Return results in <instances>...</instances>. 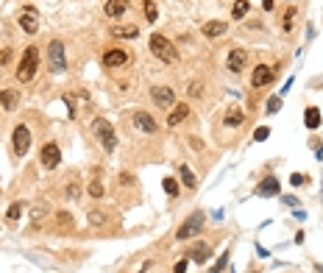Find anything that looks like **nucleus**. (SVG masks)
I'll return each mask as SVG.
<instances>
[{"instance_id":"obj_9","label":"nucleus","mask_w":323,"mask_h":273,"mask_svg":"<svg viewBox=\"0 0 323 273\" xmlns=\"http://www.w3.org/2000/svg\"><path fill=\"white\" fill-rule=\"evenodd\" d=\"M273 76H276V70L268 67V64H256L254 70H251V86H268L273 81Z\"/></svg>"},{"instance_id":"obj_13","label":"nucleus","mask_w":323,"mask_h":273,"mask_svg":"<svg viewBox=\"0 0 323 273\" xmlns=\"http://www.w3.org/2000/svg\"><path fill=\"white\" fill-rule=\"evenodd\" d=\"M134 126L139 128V131H145V134H156V131H159L156 120H153L148 111H136V114H134Z\"/></svg>"},{"instance_id":"obj_32","label":"nucleus","mask_w":323,"mask_h":273,"mask_svg":"<svg viewBox=\"0 0 323 273\" xmlns=\"http://www.w3.org/2000/svg\"><path fill=\"white\" fill-rule=\"evenodd\" d=\"M229 256H231V254H229V251H226V254H223L220 259H217V262L212 265V271H209V273H223V268L229 265Z\"/></svg>"},{"instance_id":"obj_7","label":"nucleus","mask_w":323,"mask_h":273,"mask_svg":"<svg viewBox=\"0 0 323 273\" xmlns=\"http://www.w3.org/2000/svg\"><path fill=\"white\" fill-rule=\"evenodd\" d=\"M39 159H42V167H48V170H56L61 162V151L56 142H45L42 151H39Z\"/></svg>"},{"instance_id":"obj_38","label":"nucleus","mask_w":323,"mask_h":273,"mask_svg":"<svg viewBox=\"0 0 323 273\" xmlns=\"http://www.w3.org/2000/svg\"><path fill=\"white\" fill-rule=\"evenodd\" d=\"M9 61H11V48H3V51H0V67L9 64Z\"/></svg>"},{"instance_id":"obj_35","label":"nucleus","mask_w":323,"mask_h":273,"mask_svg":"<svg viewBox=\"0 0 323 273\" xmlns=\"http://www.w3.org/2000/svg\"><path fill=\"white\" fill-rule=\"evenodd\" d=\"M279 109H281V98H270V101H268V111H270V114H276Z\"/></svg>"},{"instance_id":"obj_29","label":"nucleus","mask_w":323,"mask_h":273,"mask_svg":"<svg viewBox=\"0 0 323 273\" xmlns=\"http://www.w3.org/2000/svg\"><path fill=\"white\" fill-rule=\"evenodd\" d=\"M48 212H51V209H48V206H45V204H36L34 206V209H31V215H28V218H31V220H42V218H45V215H48Z\"/></svg>"},{"instance_id":"obj_41","label":"nucleus","mask_w":323,"mask_h":273,"mask_svg":"<svg viewBox=\"0 0 323 273\" xmlns=\"http://www.w3.org/2000/svg\"><path fill=\"white\" fill-rule=\"evenodd\" d=\"M262 9L265 11H273V0H262Z\"/></svg>"},{"instance_id":"obj_30","label":"nucleus","mask_w":323,"mask_h":273,"mask_svg":"<svg viewBox=\"0 0 323 273\" xmlns=\"http://www.w3.org/2000/svg\"><path fill=\"white\" fill-rule=\"evenodd\" d=\"M162 184H164V192H167L170 198H176V195H179V181H176V179H164Z\"/></svg>"},{"instance_id":"obj_5","label":"nucleus","mask_w":323,"mask_h":273,"mask_svg":"<svg viewBox=\"0 0 323 273\" xmlns=\"http://www.w3.org/2000/svg\"><path fill=\"white\" fill-rule=\"evenodd\" d=\"M28 148H31V128L28 126H17L14 128V134H11V151H14V156H26Z\"/></svg>"},{"instance_id":"obj_34","label":"nucleus","mask_w":323,"mask_h":273,"mask_svg":"<svg viewBox=\"0 0 323 273\" xmlns=\"http://www.w3.org/2000/svg\"><path fill=\"white\" fill-rule=\"evenodd\" d=\"M268 136H270V131H268V128H256V131H254V139H256V142H265V139H268Z\"/></svg>"},{"instance_id":"obj_15","label":"nucleus","mask_w":323,"mask_h":273,"mask_svg":"<svg viewBox=\"0 0 323 273\" xmlns=\"http://www.w3.org/2000/svg\"><path fill=\"white\" fill-rule=\"evenodd\" d=\"M189 259L198 265H206L209 259H212V246L209 243H198V246H192V251H189Z\"/></svg>"},{"instance_id":"obj_36","label":"nucleus","mask_w":323,"mask_h":273,"mask_svg":"<svg viewBox=\"0 0 323 273\" xmlns=\"http://www.w3.org/2000/svg\"><path fill=\"white\" fill-rule=\"evenodd\" d=\"M290 184H293V187H301V184H306V176H301V173H293V176H290Z\"/></svg>"},{"instance_id":"obj_31","label":"nucleus","mask_w":323,"mask_h":273,"mask_svg":"<svg viewBox=\"0 0 323 273\" xmlns=\"http://www.w3.org/2000/svg\"><path fill=\"white\" fill-rule=\"evenodd\" d=\"M106 220H109V218H106L103 212H98V209L89 212V223H92V226H106Z\"/></svg>"},{"instance_id":"obj_25","label":"nucleus","mask_w":323,"mask_h":273,"mask_svg":"<svg viewBox=\"0 0 323 273\" xmlns=\"http://www.w3.org/2000/svg\"><path fill=\"white\" fill-rule=\"evenodd\" d=\"M20 215H23V201H14V204L9 206V212H6V220H9V223H17Z\"/></svg>"},{"instance_id":"obj_16","label":"nucleus","mask_w":323,"mask_h":273,"mask_svg":"<svg viewBox=\"0 0 323 273\" xmlns=\"http://www.w3.org/2000/svg\"><path fill=\"white\" fill-rule=\"evenodd\" d=\"M126 0H106V6H103V14H106V17H123V14H126Z\"/></svg>"},{"instance_id":"obj_12","label":"nucleus","mask_w":323,"mask_h":273,"mask_svg":"<svg viewBox=\"0 0 323 273\" xmlns=\"http://www.w3.org/2000/svg\"><path fill=\"white\" fill-rule=\"evenodd\" d=\"M128 61V53L123 51V48H111V51H106L103 53V64L109 70H117V67H123Z\"/></svg>"},{"instance_id":"obj_18","label":"nucleus","mask_w":323,"mask_h":273,"mask_svg":"<svg viewBox=\"0 0 323 273\" xmlns=\"http://www.w3.org/2000/svg\"><path fill=\"white\" fill-rule=\"evenodd\" d=\"M201 31H204V36H223L226 31H229V26H226L223 20H209Z\"/></svg>"},{"instance_id":"obj_14","label":"nucleus","mask_w":323,"mask_h":273,"mask_svg":"<svg viewBox=\"0 0 323 273\" xmlns=\"http://www.w3.org/2000/svg\"><path fill=\"white\" fill-rule=\"evenodd\" d=\"M279 179L276 176H268V179L259 181V187H256V195H262V198H273V195H279Z\"/></svg>"},{"instance_id":"obj_37","label":"nucleus","mask_w":323,"mask_h":273,"mask_svg":"<svg viewBox=\"0 0 323 273\" xmlns=\"http://www.w3.org/2000/svg\"><path fill=\"white\" fill-rule=\"evenodd\" d=\"M201 89H204V86H201V81H192V84H189V95H192V98H201Z\"/></svg>"},{"instance_id":"obj_6","label":"nucleus","mask_w":323,"mask_h":273,"mask_svg":"<svg viewBox=\"0 0 323 273\" xmlns=\"http://www.w3.org/2000/svg\"><path fill=\"white\" fill-rule=\"evenodd\" d=\"M204 223H206V218H204V212H195V215H189L187 220L179 226V231H176V237L179 240H189V237H195L198 231L204 229Z\"/></svg>"},{"instance_id":"obj_1","label":"nucleus","mask_w":323,"mask_h":273,"mask_svg":"<svg viewBox=\"0 0 323 273\" xmlns=\"http://www.w3.org/2000/svg\"><path fill=\"white\" fill-rule=\"evenodd\" d=\"M148 45H151V53H153V56H156V59H162L164 64H173V61H179V51H176V45H173L167 36L151 34Z\"/></svg>"},{"instance_id":"obj_39","label":"nucleus","mask_w":323,"mask_h":273,"mask_svg":"<svg viewBox=\"0 0 323 273\" xmlns=\"http://www.w3.org/2000/svg\"><path fill=\"white\" fill-rule=\"evenodd\" d=\"M187 259H181V262H176V268H173V273H187Z\"/></svg>"},{"instance_id":"obj_20","label":"nucleus","mask_w":323,"mask_h":273,"mask_svg":"<svg viewBox=\"0 0 323 273\" xmlns=\"http://www.w3.org/2000/svg\"><path fill=\"white\" fill-rule=\"evenodd\" d=\"M187 114H189V106L187 103H179V106H176V109H173V114L170 117H167V126H179L181 120H187Z\"/></svg>"},{"instance_id":"obj_23","label":"nucleus","mask_w":323,"mask_h":273,"mask_svg":"<svg viewBox=\"0 0 323 273\" xmlns=\"http://www.w3.org/2000/svg\"><path fill=\"white\" fill-rule=\"evenodd\" d=\"M179 176H181V181H184V187H187V190H195L198 187L195 176H192V170H189L187 164H179Z\"/></svg>"},{"instance_id":"obj_17","label":"nucleus","mask_w":323,"mask_h":273,"mask_svg":"<svg viewBox=\"0 0 323 273\" xmlns=\"http://www.w3.org/2000/svg\"><path fill=\"white\" fill-rule=\"evenodd\" d=\"M111 34L117 36V39H136L139 36V26H111Z\"/></svg>"},{"instance_id":"obj_21","label":"nucleus","mask_w":323,"mask_h":273,"mask_svg":"<svg viewBox=\"0 0 323 273\" xmlns=\"http://www.w3.org/2000/svg\"><path fill=\"white\" fill-rule=\"evenodd\" d=\"M304 126L306 128H318L321 126V109H318V106H309V109L304 111Z\"/></svg>"},{"instance_id":"obj_26","label":"nucleus","mask_w":323,"mask_h":273,"mask_svg":"<svg viewBox=\"0 0 323 273\" xmlns=\"http://www.w3.org/2000/svg\"><path fill=\"white\" fill-rule=\"evenodd\" d=\"M248 9H251V3H248V0H237V3H234V11H231V14H234V20H242L248 14Z\"/></svg>"},{"instance_id":"obj_33","label":"nucleus","mask_w":323,"mask_h":273,"mask_svg":"<svg viewBox=\"0 0 323 273\" xmlns=\"http://www.w3.org/2000/svg\"><path fill=\"white\" fill-rule=\"evenodd\" d=\"M89 195H92V198H101L103 195V184H101V181H89Z\"/></svg>"},{"instance_id":"obj_27","label":"nucleus","mask_w":323,"mask_h":273,"mask_svg":"<svg viewBox=\"0 0 323 273\" xmlns=\"http://www.w3.org/2000/svg\"><path fill=\"white\" fill-rule=\"evenodd\" d=\"M156 17H159L156 3H153V0H145V20H148V23H156Z\"/></svg>"},{"instance_id":"obj_11","label":"nucleus","mask_w":323,"mask_h":273,"mask_svg":"<svg viewBox=\"0 0 323 273\" xmlns=\"http://www.w3.org/2000/svg\"><path fill=\"white\" fill-rule=\"evenodd\" d=\"M245 61H248V53L242 51V48H231L229 59H226V67H229V73H242V70H245Z\"/></svg>"},{"instance_id":"obj_2","label":"nucleus","mask_w":323,"mask_h":273,"mask_svg":"<svg viewBox=\"0 0 323 273\" xmlns=\"http://www.w3.org/2000/svg\"><path fill=\"white\" fill-rule=\"evenodd\" d=\"M36 70H39V51H36L34 45H31V48H26L23 59H20V67H17V81H20V84H28V81H34Z\"/></svg>"},{"instance_id":"obj_19","label":"nucleus","mask_w":323,"mask_h":273,"mask_svg":"<svg viewBox=\"0 0 323 273\" xmlns=\"http://www.w3.org/2000/svg\"><path fill=\"white\" fill-rule=\"evenodd\" d=\"M0 103H3V109L6 111H14L20 103V95L14 89H0Z\"/></svg>"},{"instance_id":"obj_24","label":"nucleus","mask_w":323,"mask_h":273,"mask_svg":"<svg viewBox=\"0 0 323 273\" xmlns=\"http://www.w3.org/2000/svg\"><path fill=\"white\" fill-rule=\"evenodd\" d=\"M293 26H296V6H287L284 17H281V28H284V31H293Z\"/></svg>"},{"instance_id":"obj_8","label":"nucleus","mask_w":323,"mask_h":273,"mask_svg":"<svg viewBox=\"0 0 323 273\" xmlns=\"http://www.w3.org/2000/svg\"><path fill=\"white\" fill-rule=\"evenodd\" d=\"M20 28L26 31V34H36L39 31V11L36 9H23L20 11V17H17Z\"/></svg>"},{"instance_id":"obj_28","label":"nucleus","mask_w":323,"mask_h":273,"mask_svg":"<svg viewBox=\"0 0 323 273\" xmlns=\"http://www.w3.org/2000/svg\"><path fill=\"white\" fill-rule=\"evenodd\" d=\"M56 223L64 226V229H70V226H76V218H73L70 212H56Z\"/></svg>"},{"instance_id":"obj_4","label":"nucleus","mask_w":323,"mask_h":273,"mask_svg":"<svg viewBox=\"0 0 323 273\" xmlns=\"http://www.w3.org/2000/svg\"><path fill=\"white\" fill-rule=\"evenodd\" d=\"M48 64L53 73H67V56H64V45L59 39H53L48 45Z\"/></svg>"},{"instance_id":"obj_22","label":"nucleus","mask_w":323,"mask_h":273,"mask_svg":"<svg viewBox=\"0 0 323 273\" xmlns=\"http://www.w3.org/2000/svg\"><path fill=\"white\" fill-rule=\"evenodd\" d=\"M242 120H245V114H242L240 109H229L226 111V117H223V123L231 126V128H237V126H242Z\"/></svg>"},{"instance_id":"obj_10","label":"nucleus","mask_w":323,"mask_h":273,"mask_svg":"<svg viewBox=\"0 0 323 273\" xmlns=\"http://www.w3.org/2000/svg\"><path fill=\"white\" fill-rule=\"evenodd\" d=\"M151 98L159 109H167V106H173V101H176V92H173L170 86H153Z\"/></svg>"},{"instance_id":"obj_40","label":"nucleus","mask_w":323,"mask_h":273,"mask_svg":"<svg viewBox=\"0 0 323 273\" xmlns=\"http://www.w3.org/2000/svg\"><path fill=\"white\" fill-rule=\"evenodd\" d=\"M67 195L70 198H78V184L73 181V184H67Z\"/></svg>"},{"instance_id":"obj_3","label":"nucleus","mask_w":323,"mask_h":273,"mask_svg":"<svg viewBox=\"0 0 323 273\" xmlns=\"http://www.w3.org/2000/svg\"><path fill=\"white\" fill-rule=\"evenodd\" d=\"M92 131H95V136L101 139V145H103V151H106V154H111V151L117 148V136H114V128H111L109 120L98 117V120L92 123Z\"/></svg>"}]
</instances>
